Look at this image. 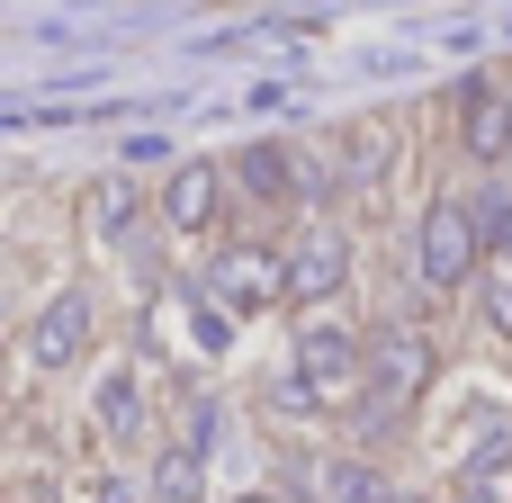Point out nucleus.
<instances>
[{
  "label": "nucleus",
  "instance_id": "obj_1",
  "mask_svg": "<svg viewBox=\"0 0 512 503\" xmlns=\"http://www.w3.org/2000/svg\"><path fill=\"white\" fill-rule=\"evenodd\" d=\"M423 387H432V342L414 324H378L360 342V432H396Z\"/></svg>",
  "mask_w": 512,
  "mask_h": 503
},
{
  "label": "nucleus",
  "instance_id": "obj_2",
  "mask_svg": "<svg viewBox=\"0 0 512 503\" xmlns=\"http://www.w3.org/2000/svg\"><path fill=\"white\" fill-rule=\"evenodd\" d=\"M288 387H297V414H333L360 396V333L342 324H306L297 351H288Z\"/></svg>",
  "mask_w": 512,
  "mask_h": 503
},
{
  "label": "nucleus",
  "instance_id": "obj_3",
  "mask_svg": "<svg viewBox=\"0 0 512 503\" xmlns=\"http://www.w3.org/2000/svg\"><path fill=\"white\" fill-rule=\"evenodd\" d=\"M477 261H486L477 207H459V198H432V216H423V234H414V279H423L432 297H450V288H459Z\"/></svg>",
  "mask_w": 512,
  "mask_h": 503
},
{
  "label": "nucleus",
  "instance_id": "obj_4",
  "mask_svg": "<svg viewBox=\"0 0 512 503\" xmlns=\"http://www.w3.org/2000/svg\"><path fill=\"white\" fill-rule=\"evenodd\" d=\"M207 297H216L225 315H261V306H279V297H288V261H279V252H261V243H234V252H216V261H207Z\"/></svg>",
  "mask_w": 512,
  "mask_h": 503
},
{
  "label": "nucleus",
  "instance_id": "obj_5",
  "mask_svg": "<svg viewBox=\"0 0 512 503\" xmlns=\"http://www.w3.org/2000/svg\"><path fill=\"white\" fill-rule=\"evenodd\" d=\"M342 279H351V243H342L333 225H315V234L288 252V297H306V306H315V297H333Z\"/></svg>",
  "mask_w": 512,
  "mask_h": 503
},
{
  "label": "nucleus",
  "instance_id": "obj_6",
  "mask_svg": "<svg viewBox=\"0 0 512 503\" xmlns=\"http://www.w3.org/2000/svg\"><path fill=\"white\" fill-rule=\"evenodd\" d=\"M459 108H468V153H477V162H504V153H512V108L495 99L486 72L459 81Z\"/></svg>",
  "mask_w": 512,
  "mask_h": 503
},
{
  "label": "nucleus",
  "instance_id": "obj_7",
  "mask_svg": "<svg viewBox=\"0 0 512 503\" xmlns=\"http://www.w3.org/2000/svg\"><path fill=\"white\" fill-rule=\"evenodd\" d=\"M81 342H90V297H54V306L36 315V333H27V360H36V369H63Z\"/></svg>",
  "mask_w": 512,
  "mask_h": 503
},
{
  "label": "nucleus",
  "instance_id": "obj_8",
  "mask_svg": "<svg viewBox=\"0 0 512 503\" xmlns=\"http://www.w3.org/2000/svg\"><path fill=\"white\" fill-rule=\"evenodd\" d=\"M207 216H216V162H180V171L162 180V225L198 234Z\"/></svg>",
  "mask_w": 512,
  "mask_h": 503
},
{
  "label": "nucleus",
  "instance_id": "obj_9",
  "mask_svg": "<svg viewBox=\"0 0 512 503\" xmlns=\"http://www.w3.org/2000/svg\"><path fill=\"white\" fill-rule=\"evenodd\" d=\"M234 180H243L252 198H270V207H279V198H306V189H297V153H288V144H243V153H234Z\"/></svg>",
  "mask_w": 512,
  "mask_h": 503
},
{
  "label": "nucleus",
  "instance_id": "obj_10",
  "mask_svg": "<svg viewBox=\"0 0 512 503\" xmlns=\"http://www.w3.org/2000/svg\"><path fill=\"white\" fill-rule=\"evenodd\" d=\"M198 477H207V450H198V441L162 450V468H153V503H198Z\"/></svg>",
  "mask_w": 512,
  "mask_h": 503
},
{
  "label": "nucleus",
  "instance_id": "obj_11",
  "mask_svg": "<svg viewBox=\"0 0 512 503\" xmlns=\"http://www.w3.org/2000/svg\"><path fill=\"white\" fill-rule=\"evenodd\" d=\"M504 459H512V414L486 432V441H477V450H468V468H459V477H468V503H495V477H504Z\"/></svg>",
  "mask_w": 512,
  "mask_h": 503
},
{
  "label": "nucleus",
  "instance_id": "obj_12",
  "mask_svg": "<svg viewBox=\"0 0 512 503\" xmlns=\"http://www.w3.org/2000/svg\"><path fill=\"white\" fill-rule=\"evenodd\" d=\"M324 495L333 503H378V477H369L360 459H333V468H324Z\"/></svg>",
  "mask_w": 512,
  "mask_h": 503
},
{
  "label": "nucleus",
  "instance_id": "obj_13",
  "mask_svg": "<svg viewBox=\"0 0 512 503\" xmlns=\"http://www.w3.org/2000/svg\"><path fill=\"white\" fill-rule=\"evenodd\" d=\"M99 423H108V432H117V441H126V432H135V378H126V369H117V378H108V387H99Z\"/></svg>",
  "mask_w": 512,
  "mask_h": 503
},
{
  "label": "nucleus",
  "instance_id": "obj_14",
  "mask_svg": "<svg viewBox=\"0 0 512 503\" xmlns=\"http://www.w3.org/2000/svg\"><path fill=\"white\" fill-rule=\"evenodd\" d=\"M477 234H486L495 252H512V189H486V207H477Z\"/></svg>",
  "mask_w": 512,
  "mask_h": 503
},
{
  "label": "nucleus",
  "instance_id": "obj_15",
  "mask_svg": "<svg viewBox=\"0 0 512 503\" xmlns=\"http://www.w3.org/2000/svg\"><path fill=\"white\" fill-rule=\"evenodd\" d=\"M486 324L512 333V252H495V279H486Z\"/></svg>",
  "mask_w": 512,
  "mask_h": 503
},
{
  "label": "nucleus",
  "instance_id": "obj_16",
  "mask_svg": "<svg viewBox=\"0 0 512 503\" xmlns=\"http://www.w3.org/2000/svg\"><path fill=\"white\" fill-rule=\"evenodd\" d=\"M126 216H135V189H126V180H108V189H99V225H108V234H126Z\"/></svg>",
  "mask_w": 512,
  "mask_h": 503
},
{
  "label": "nucleus",
  "instance_id": "obj_17",
  "mask_svg": "<svg viewBox=\"0 0 512 503\" xmlns=\"http://www.w3.org/2000/svg\"><path fill=\"white\" fill-rule=\"evenodd\" d=\"M225 342H234V315L207 297V306H198V351H225Z\"/></svg>",
  "mask_w": 512,
  "mask_h": 503
},
{
  "label": "nucleus",
  "instance_id": "obj_18",
  "mask_svg": "<svg viewBox=\"0 0 512 503\" xmlns=\"http://www.w3.org/2000/svg\"><path fill=\"white\" fill-rule=\"evenodd\" d=\"M234 503H279V495H234Z\"/></svg>",
  "mask_w": 512,
  "mask_h": 503
},
{
  "label": "nucleus",
  "instance_id": "obj_19",
  "mask_svg": "<svg viewBox=\"0 0 512 503\" xmlns=\"http://www.w3.org/2000/svg\"><path fill=\"white\" fill-rule=\"evenodd\" d=\"M504 108H512V99H504Z\"/></svg>",
  "mask_w": 512,
  "mask_h": 503
}]
</instances>
